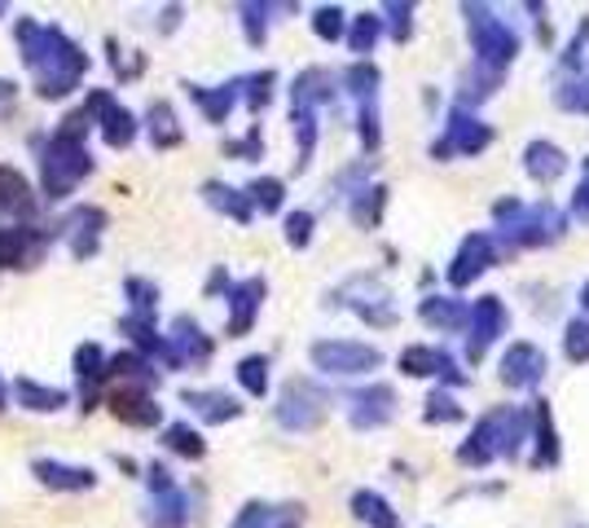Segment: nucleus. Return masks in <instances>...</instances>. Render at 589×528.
Wrapping results in <instances>:
<instances>
[{"label": "nucleus", "instance_id": "obj_51", "mask_svg": "<svg viewBox=\"0 0 589 528\" xmlns=\"http://www.w3.org/2000/svg\"><path fill=\"white\" fill-rule=\"evenodd\" d=\"M383 13H387V27H392V35H396V40H409V31H414V4H405V0H392V4H383Z\"/></svg>", "mask_w": 589, "mask_h": 528}, {"label": "nucleus", "instance_id": "obj_3", "mask_svg": "<svg viewBox=\"0 0 589 528\" xmlns=\"http://www.w3.org/2000/svg\"><path fill=\"white\" fill-rule=\"evenodd\" d=\"M497 238H501L510 252L559 243V238H563V212L550 207V203L524 207V203L506 199V203H497Z\"/></svg>", "mask_w": 589, "mask_h": 528}, {"label": "nucleus", "instance_id": "obj_15", "mask_svg": "<svg viewBox=\"0 0 589 528\" xmlns=\"http://www.w3.org/2000/svg\"><path fill=\"white\" fill-rule=\"evenodd\" d=\"M400 370H405L409 379H427V375H440V379H449V384H463V379H467L449 353H440V348H427V344H414V348H405V353H400Z\"/></svg>", "mask_w": 589, "mask_h": 528}, {"label": "nucleus", "instance_id": "obj_45", "mask_svg": "<svg viewBox=\"0 0 589 528\" xmlns=\"http://www.w3.org/2000/svg\"><path fill=\"white\" fill-rule=\"evenodd\" d=\"M555 102H559L563 111H572V115H589V75H581V80H563V84L555 89Z\"/></svg>", "mask_w": 589, "mask_h": 528}, {"label": "nucleus", "instance_id": "obj_7", "mask_svg": "<svg viewBox=\"0 0 589 528\" xmlns=\"http://www.w3.org/2000/svg\"><path fill=\"white\" fill-rule=\"evenodd\" d=\"M492 145V129L488 124H479L475 115H467L463 106L449 115V124H445V136L431 145V154L436 159H449V154H479V150H488Z\"/></svg>", "mask_w": 589, "mask_h": 528}, {"label": "nucleus", "instance_id": "obj_27", "mask_svg": "<svg viewBox=\"0 0 589 528\" xmlns=\"http://www.w3.org/2000/svg\"><path fill=\"white\" fill-rule=\"evenodd\" d=\"M423 322L427 326H436V331H463L467 322H471V308L463 304V299H454V295H431V299H423Z\"/></svg>", "mask_w": 589, "mask_h": 528}, {"label": "nucleus", "instance_id": "obj_22", "mask_svg": "<svg viewBox=\"0 0 589 528\" xmlns=\"http://www.w3.org/2000/svg\"><path fill=\"white\" fill-rule=\"evenodd\" d=\"M75 379H80V400H84V409H93V400H98V393H102V384L111 379V357H106L98 344L75 348Z\"/></svg>", "mask_w": 589, "mask_h": 528}, {"label": "nucleus", "instance_id": "obj_13", "mask_svg": "<svg viewBox=\"0 0 589 528\" xmlns=\"http://www.w3.org/2000/svg\"><path fill=\"white\" fill-rule=\"evenodd\" d=\"M506 335V304L497 295H484L471 308V339H467V357L479 362L497 339Z\"/></svg>", "mask_w": 589, "mask_h": 528}, {"label": "nucleus", "instance_id": "obj_25", "mask_svg": "<svg viewBox=\"0 0 589 528\" xmlns=\"http://www.w3.org/2000/svg\"><path fill=\"white\" fill-rule=\"evenodd\" d=\"M304 507H273V502H246L230 528H299Z\"/></svg>", "mask_w": 589, "mask_h": 528}, {"label": "nucleus", "instance_id": "obj_57", "mask_svg": "<svg viewBox=\"0 0 589 528\" xmlns=\"http://www.w3.org/2000/svg\"><path fill=\"white\" fill-rule=\"evenodd\" d=\"M216 291H234V286H230V273H225V268H216V273L207 277V295H216Z\"/></svg>", "mask_w": 589, "mask_h": 528}, {"label": "nucleus", "instance_id": "obj_36", "mask_svg": "<svg viewBox=\"0 0 589 528\" xmlns=\"http://www.w3.org/2000/svg\"><path fill=\"white\" fill-rule=\"evenodd\" d=\"M190 502H185V494L181 489H172V494H154V502H150V528H181L190 520V511H185Z\"/></svg>", "mask_w": 589, "mask_h": 528}, {"label": "nucleus", "instance_id": "obj_24", "mask_svg": "<svg viewBox=\"0 0 589 528\" xmlns=\"http://www.w3.org/2000/svg\"><path fill=\"white\" fill-rule=\"evenodd\" d=\"M181 400L203 418V423H234L237 414H242V405H237V396L221 393V388H185Z\"/></svg>", "mask_w": 589, "mask_h": 528}, {"label": "nucleus", "instance_id": "obj_35", "mask_svg": "<svg viewBox=\"0 0 589 528\" xmlns=\"http://www.w3.org/2000/svg\"><path fill=\"white\" fill-rule=\"evenodd\" d=\"M383 203H387V190L383 185H360L353 199H348V212L360 230H374L383 221Z\"/></svg>", "mask_w": 589, "mask_h": 528}, {"label": "nucleus", "instance_id": "obj_30", "mask_svg": "<svg viewBox=\"0 0 589 528\" xmlns=\"http://www.w3.org/2000/svg\"><path fill=\"white\" fill-rule=\"evenodd\" d=\"M524 167H528V176H537V181H555V176H563L568 159H563V150L550 145V141H528Z\"/></svg>", "mask_w": 589, "mask_h": 528}, {"label": "nucleus", "instance_id": "obj_47", "mask_svg": "<svg viewBox=\"0 0 589 528\" xmlns=\"http://www.w3.org/2000/svg\"><path fill=\"white\" fill-rule=\"evenodd\" d=\"M242 84H246V106H251V111H264L268 98H273L277 75H273V71H260V75H242Z\"/></svg>", "mask_w": 589, "mask_h": 528}, {"label": "nucleus", "instance_id": "obj_38", "mask_svg": "<svg viewBox=\"0 0 589 528\" xmlns=\"http://www.w3.org/2000/svg\"><path fill=\"white\" fill-rule=\"evenodd\" d=\"M163 445L172 449V454H181V458H203L207 454V440L199 436V427H190V423H172V427H163Z\"/></svg>", "mask_w": 589, "mask_h": 528}, {"label": "nucleus", "instance_id": "obj_41", "mask_svg": "<svg viewBox=\"0 0 589 528\" xmlns=\"http://www.w3.org/2000/svg\"><path fill=\"white\" fill-rule=\"evenodd\" d=\"M237 384H242V393L246 396L268 393V357H260V353L242 357V362H237Z\"/></svg>", "mask_w": 589, "mask_h": 528}, {"label": "nucleus", "instance_id": "obj_49", "mask_svg": "<svg viewBox=\"0 0 589 528\" xmlns=\"http://www.w3.org/2000/svg\"><path fill=\"white\" fill-rule=\"evenodd\" d=\"M344 27H348V22H344V9H339V4H322V9L313 13V31H317L322 40H339Z\"/></svg>", "mask_w": 589, "mask_h": 528}, {"label": "nucleus", "instance_id": "obj_18", "mask_svg": "<svg viewBox=\"0 0 589 528\" xmlns=\"http://www.w3.org/2000/svg\"><path fill=\"white\" fill-rule=\"evenodd\" d=\"M167 344H172V353H176L181 366H185V362H190V366H207V362H212V348H216L212 335H203V326H199L194 317H185V313L172 322Z\"/></svg>", "mask_w": 589, "mask_h": 528}, {"label": "nucleus", "instance_id": "obj_42", "mask_svg": "<svg viewBox=\"0 0 589 528\" xmlns=\"http://www.w3.org/2000/svg\"><path fill=\"white\" fill-rule=\"evenodd\" d=\"M378 35H383V18L378 13H360L353 22V31H348V49L360 53V62H365V53H374Z\"/></svg>", "mask_w": 589, "mask_h": 528}, {"label": "nucleus", "instance_id": "obj_23", "mask_svg": "<svg viewBox=\"0 0 589 528\" xmlns=\"http://www.w3.org/2000/svg\"><path fill=\"white\" fill-rule=\"evenodd\" d=\"M335 98V75L322 71V67H308L295 75V89H291V111H317L322 102Z\"/></svg>", "mask_w": 589, "mask_h": 528}, {"label": "nucleus", "instance_id": "obj_60", "mask_svg": "<svg viewBox=\"0 0 589 528\" xmlns=\"http://www.w3.org/2000/svg\"><path fill=\"white\" fill-rule=\"evenodd\" d=\"M0 18H4V4H0Z\"/></svg>", "mask_w": 589, "mask_h": 528}, {"label": "nucleus", "instance_id": "obj_55", "mask_svg": "<svg viewBox=\"0 0 589 528\" xmlns=\"http://www.w3.org/2000/svg\"><path fill=\"white\" fill-rule=\"evenodd\" d=\"M230 154H234V159H246V163H251V159H260V154H264L260 129H251L246 136H242V141H230Z\"/></svg>", "mask_w": 589, "mask_h": 528}, {"label": "nucleus", "instance_id": "obj_40", "mask_svg": "<svg viewBox=\"0 0 589 528\" xmlns=\"http://www.w3.org/2000/svg\"><path fill=\"white\" fill-rule=\"evenodd\" d=\"M246 199H251V207H260L264 216H273V212H282V203H286V185H282L277 176H255V181L246 185Z\"/></svg>", "mask_w": 589, "mask_h": 528}, {"label": "nucleus", "instance_id": "obj_16", "mask_svg": "<svg viewBox=\"0 0 589 528\" xmlns=\"http://www.w3.org/2000/svg\"><path fill=\"white\" fill-rule=\"evenodd\" d=\"M497 454H501V409H492V414H484V418L475 423L467 445L458 449V463H463V467H488Z\"/></svg>", "mask_w": 589, "mask_h": 528}, {"label": "nucleus", "instance_id": "obj_58", "mask_svg": "<svg viewBox=\"0 0 589 528\" xmlns=\"http://www.w3.org/2000/svg\"><path fill=\"white\" fill-rule=\"evenodd\" d=\"M18 93V84H9V80H0V102H9Z\"/></svg>", "mask_w": 589, "mask_h": 528}, {"label": "nucleus", "instance_id": "obj_56", "mask_svg": "<svg viewBox=\"0 0 589 528\" xmlns=\"http://www.w3.org/2000/svg\"><path fill=\"white\" fill-rule=\"evenodd\" d=\"M572 212H577V216H586V221H589V176L581 181V185H577V194H572Z\"/></svg>", "mask_w": 589, "mask_h": 528}, {"label": "nucleus", "instance_id": "obj_19", "mask_svg": "<svg viewBox=\"0 0 589 528\" xmlns=\"http://www.w3.org/2000/svg\"><path fill=\"white\" fill-rule=\"evenodd\" d=\"M111 414H115L123 427H136V431H145V427H159L163 423V409H159V400L150 393H141V388H119L111 396Z\"/></svg>", "mask_w": 589, "mask_h": 528}, {"label": "nucleus", "instance_id": "obj_1", "mask_svg": "<svg viewBox=\"0 0 589 528\" xmlns=\"http://www.w3.org/2000/svg\"><path fill=\"white\" fill-rule=\"evenodd\" d=\"M13 40H18L22 67L35 75V93L44 102H62L67 93L80 89V80L89 71V53L62 27H49V22H35V18H18Z\"/></svg>", "mask_w": 589, "mask_h": 528}, {"label": "nucleus", "instance_id": "obj_2", "mask_svg": "<svg viewBox=\"0 0 589 528\" xmlns=\"http://www.w3.org/2000/svg\"><path fill=\"white\" fill-rule=\"evenodd\" d=\"M93 176V154L80 136H67V132H53L40 150V185H44V199L49 203H62L75 194V185Z\"/></svg>", "mask_w": 589, "mask_h": 528}, {"label": "nucleus", "instance_id": "obj_48", "mask_svg": "<svg viewBox=\"0 0 589 528\" xmlns=\"http://www.w3.org/2000/svg\"><path fill=\"white\" fill-rule=\"evenodd\" d=\"M497 80H501V71H488V67H479V62H475V71L463 80V84H467V89H463V102H475V98L484 102V98L497 89Z\"/></svg>", "mask_w": 589, "mask_h": 528}, {"label": "nucleus", "instance_id": "obj_10", "mask_svg": "<svg viewBox=\"0 0 589 528\" xmlns=\"http://www.w3.org/2000/svg\"><path fill=\"white\" fill-rule=\"evenodd\" d=\"M102 230H106V212L102 207H75L67 221H62V234L71 243V256L75 261H93L98 247H102Z\"/></svg>", "mask_w": 589, "mask_h": 528}, {"label": "nucleus", "instance_id": "obj_12", "mask_svg": "<svg viewBox=\"0 0 589 528\" xmlns=\"http://www.w3.org/2000/svg\"><path fill=\"white\" fill-rule=\"evenodd\" d=\"M339 291H344V295H360L348 308H353L356 317H365L369 326H396V308H392V295H387L383 282H374V277H353V282H344Z\"/></svg>", "mask_w": 589, "mask_h": 528}, {"label": "nucleus", "instance_id": "obj_29", "mask_svg": "<svg viewBox=\"0 0 589 528\" xmlns=\"http://www.w3.org/2000/svg\"><path fill=\"white\" fill-rule=\"evenodd\" d=\"M98 124H102V136H106V145H115V150H128V145L136 141V115H132L128 106H119L115 98H111V102L102 106Z\"/></svg>", "mask_w": 589, "mask_h": 528}, {"label": "nucleus", "instance_id": "obj_8", "mask_svg": "<svg viewBox=\"0 0 589 528\" xmlns=\"http://www.w3.org/2000/svg\"><path fill=\"white\" fill-rule=\"evenodd\" d=\"M546 353L537 348V344H528V339H519V344H510L506 348V357H501V384L506 388H537L541 379H546Z\"/></svg>", "mask_w": 589, "mask_h": 528}, {"label": "nucleus", "instance_id": "obj_11", "mask_svg": "<svg viewBox=\"0 0 589 528\" xmlns=\"http://www.w3.org/2000/svg\"><path fill=\"white\" fill-rule=\"evenodd\" d=\"M53 234H40L31 225H4L0 230V268H31L44 256Z\"/></svg>", "mask_w": 589, "mask_h": 528}, {"label": "nucleus", "instance_id": "obj_59", "mask_svg": "<svg viewBox=\"0 0 589 528\" xmlns=\"http://www.w3.org/2000/svg\"><path fill=\"white\" fill-rule=\"evenodd\" d=\"M581 308H589V282L581 286Z\"/></svg>", "mask_w": 589, "mask_h": 528}, {"label": "nucleus", "instance_id": "obj_46", "mask_svg": "<svg viewBox=\"0 0 589 528\" xmlns=\"http://www.w3.org/2000/svg\"><path fill=\"white\" fill-rule=\"evenodd\" d=\"M237 13H242V31H246V44H264L273 4H237Z\"/></svg>", "mask_w": 589, "mask_h": 528}, {"label": "nucleus", "instance_id": "obj_14", "mask_svg": "<svg viewBox=\"0 0 589 528\" xmlns=\"http://www.w3.org/2000/svg\"><path fill=\"white\" fill-rule=\"evenodd\" d=\"M484 268H492V234H467L449 264V286H458V291L471 286Z\"/></svg>", "mask_w": 589, "mask_h": 528}, {"label": "nucleus", "instance_id": "obj_17", "mask_svg": "<svg viewBox=\"0 0 589 528\" xmlns=\"http://www.w3.org/2000/svg\"><path fill=\"white\" fill-rule=\"evenodd\" d=\"M264 277H242L234 282V291H230V322H225V331L230 335H246L251 326H255V317H260V304H264Z\"/></svg>", "mask_w": 589, "mask_h": 528}, {"label": "nucleus", "instance_id": "obj_32", "mask_svg": "<svg viewBox=\"0 0 589 528\" xmlns=\"http://www.w3.org/2000/svg\"><path fill=\"white\" fill-rule=\"evenodd\" d=\"M353 516L369 528H400V516H396V511L387 507V498H383V494H374V489H356L353 494Z\"/></svg>", "mask_w": 589, "mask_h": 528}, {"label": "nucleus", "instance_id": "obj_33", "mask_svg": "<svg viewBox=\"0 0 589 528\" xmlns=\"http://www.w3.org/2000/svg\"><path fill=\"white\" fill-rule=\"evenodd\" d=\"M532 427H537V458H532V467H555L559 463V431H555V418H550L546 400H537Z\"/></svg>", "mask_w": 589, "mask_h": 528}, {"label": "nucleus", "instance_id": "obj_44", "mask_svg": "<svg viewBox=\"0 0 589 528\" xmlns=\"http://www.w3.org/2000/svg\"><path fill=\"white\" fill-rule=\"evenodd\" d=\"M291 124L299 136V167H308V159L317 150V111H291Z\"/></svg>", "mask_w": 589, "mask_h": 528}, {"label": "nucleus", "instance_id": "obj_34", "mask_svg": "<svg viewBox=\"0 0 589 528\" xmlns=\"http://www.w3.org/2000/svg\"><path fill=\"white\" fill-rule=\"evenodd\" d=\"M111 379H123L128 388H141V393H150L159 384L154 366L141 353H119V357H111Z\"/></svg>", "mask_w": 589, "mask_h": 528}, {"label": "nucleus", "instance_id": "obj_53", "mask_svg": "<svg viewBox=\"0 0 589 528\" xmlns=\"http://www.w3.org/2000/svg\"><path fill=\"white\" fill-rule=\"evenodd\" d=\"M458 418H463V405L449 393L427 396V423H458Z\"/></svg>", "mask_w": 589, "mask_h": 528}, {"label": "nucleus", "instance_id": "obj_37", "mask_svg": "<svg viewBox=\"0 0 589 528\" xmlns=\"http://www.w3.org/2000/svg\"><path fill=\"white\" fill-rule=\"evenodd\" d=\"M181 124H176V111L167 106V102H154L150 106V145L154 150H172V145H181Z\"/></svg>", "mask_w": 589, "mask_h": 528}, {"label": "nucleus", "instance_id": "obj_28", "mask_svg": "<svg viewBox=\"0 0 589 528\" xmlns=\"http://www.w3.org/2000/svg\"><path fill=\"white\" fill-rule=\"evenodd\" d=\"M203 199H207L216 212H225L230 221H237V225H251V216H255L251 199H246L242 190H234V185H225V181H207V185H203Z\"/></svg>", "mask_w": 589, "mask_h": 528}, {"label": "nucleus", "instance_id": "obj_21", "mask_svg": "<svg viewBox=\"0 0 589 528\" xmlns=\"http://www.w3.org/2000/svg\"><path fill=\"white\" fill-rule=\"evenodd\" d=\"M35 480L49 485V489H62V494H84L98 485V476L89 467H75V463H58V458H35L31 463Z\"/></svg>", "mask_w": 589, "mask_h": 528}, {"label": "nucleus", "instance_id": "obj_43", "mask_svg": "<svg viewBox=\"0 0 589 528\" xmlns=\"http://www.w3.org/2000/svg\"><path fill=\"white\" fill-rule=\"evenodd\" d=\"M123 295H128V304H132L136 317H154V308H159V286H154V282H145V277H123Z\"/></svg>", "mask_w": 589, "mask_h": 528}, {"label": "nucleus", "instance_id": "obj_52", "mask_svg": "<svg viewBox=\"0 0 589 528\" xmlns=\"http://www.w3.org/2000/svg\"><path fill=\"white\" fill-rule=\"evenodd\" d=\"M286 243H291L295 252H304V247L313 243V212H291V216H286Z\"/></svg>", "mask_w": 589, "mask_h": 528}, {"label": "nucleus", "instance_id": "obj_54", "mask_svg": "<svg viewBox=\"0 0 589 528\" xmlns=\"http://www.w3.org/2000/svg\"><path fill=\"white\" fill-rule=\"evenodd\" d=\"M378 141H383V132H378V106L374 102H360V145L374 154Z\"/></svg>", "mask_w": 589, "mask_h": 528}, {"label": "nucleus", "instance_id": "obj_26", "mask_svg": "<svg viewBox=\"0 0 589 528\" xmlns=\"http://www.w3.org/2000/svg\"><path fill=\"white\" fill-rule=\"evenodd\" d=\"M237 89H242V80L225 84V89H203V84H185L190 102H194V106L203 111V120H207V124H225V120H230V111H234V102H237Z\"/></svg>", "mask_w": 589, "mask_h": 528}, {"label": "nucleus", "instance_id": "obj_20", "mask_svg": "<svg viewBox=\"0 0 589 528\" xmlns=\"http://www.w3.org/2000/svg\"><path fill=\"white\" fill-rule=\"evenodd\" d=\"M35 207H40V199L31 194V181L13 163H0V212L13 221H31Z\"/></svg>", "mask_w": 589, "mask_h": 528}, {"label": "nucleus", "instance_id": "obj_6", "mask_svg": "<svg viewBox=\"0 0 589 528\" xmlns=\"http://www.w3.org/2000/svg\"><path fill=\"white\" fill-rule=\"evenodd\" d=\"M308 357L322 375H369L383 366V353L374 344H356V339H317L308 348Z\"/></svg>", "mask_w": 589, "mask_h": 528}, {"label": "nucleus", "instance_id": "obj_4", "mask_svg": "<svg viewBox=\"0 0 589 528\" xmlns=\"http://www.w3.org/2000/svg\"><path fill=\"white\" fill-rule=\"evenodd\" d=\"M467 13V31H471V49H475V62L488 67V71H501L506 62L519 58V35L515 27H506L488 4H463Z\"/></svg>", "mask_w": 589, "mask_h": 528}, {"label": "nucleus", "instance_id": "obj_5", "mask_svg": "<svg viewBox=\"0 0 589 528\" xmlns=\"http://www.w3.org/2000/svg\"><path fill=\"white\" fill-rule=\"evenodd\" d=\"M273 414H277V423L286 431H313L331 414V396L322 393L317 384H308V379H291L282 388V396H277V409Z\"/></svg>", "mask_w": 589, "mask_h": 528}, {"label": "nucleus", "instance_id": "obj_50", "mask_svg": "<svg viewBox=\"0 0 589 528\" xmlns=\"http://www.w3.org/2000/svg\"><path fill=\"white\" fill-rule=\"evenodd\" d=\"M563 348H568L572 362H589V317L568 322V331H563Z\"/></svg>", "mask_w": 589, "mask_h": 528}, {"label": "nucleus", "instance_id": "obj_9", "mask_svg": "<svg viewBox=\"0 0 589 528\" xmlns=\"http://www.w3.org/2000/svg\"><path fill=\"white\" fill-rule=\"evenodd\" d=\"M348 418H353L356 431H374V427H387L396 418V393L387 384H369L360 393L348 396Z\"/></svg>", "mask_w": 589, "mask_h": 528}, {"label": "nucleus", "instance_id": "obj_39", "mask_svg": "<svg viewBox=\"0 0 589 528\" xmlns=\"http://www.w3.org/2000/svg\"><path fill=\"white\" fill-rule=\"evenodd\" d=\"M339 80H344V89L353 93L356 102H378V80H383V75H378L374 62H353Z\"/></svg>", "mask_w": 589, "mask_h": 528}, {"label": "nucleus", "instance_id": "obj_31", "mask_svg": "<svg viewBox=\"0 0 589 528\" xmlns=\"http://www.w3.org/2000/svg\"><path fill=\"white\" fill-rule=\"evenodd\" d=\"M13 400L22 409H31V414H53V409L67 405V393L62 388H44L35 379H13Z\"/></svg>", "mask_w": 589, "mask_h": 528}]
</instances>
